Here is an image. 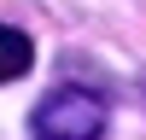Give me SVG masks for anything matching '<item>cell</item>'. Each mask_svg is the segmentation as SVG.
<instances>
[{
  "label": "cell",
  "instance_id": "obj_1",
  "mask_svg": "<svg viewBox=\"0 0 146 140\" xmlns=\"http://www.w3.org/2000/svg\"><path fill=\"white\" fill-rule=\"evenodd\" d=\"M29 134L35 140H100L105 134V99L88 88H53L29 111Z\"/></svg>",
  "mask_w": 146,
  "mask_h": 140
},
{
  "label": "cell",
  "instance_id": "obj_2",
  "mask_svg": "<svg viewBox=\"0 0 146 140\" xmlns=\"http://www.w3.org/2000/svg\"><path fill=\"white\" fill-rule=\"evenodd\" d=\"M29 58H35L29 35L12 29V23H0V82H18L23 70H29Z\"/></svg>",
  "mask_w": 146,
  "mask_h": 140
}]
</instances>
